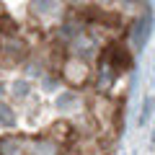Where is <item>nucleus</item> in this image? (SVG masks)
<instances>
[{
    "label": "nucleus",
    "mask_w": 155,
    "mask_h": 155,
    "mask_svg": "<svg viewBox=\"0 0 155 155\" xmlns=\"http://www.w3.org/2000/svg\"><path fill=\"white\" fill-rule=\"evenodd\" d=\"M31 11L36 16L47 18V16H54L60 11V0H31Z\"/></svg>",
    "instance_id": "2"
},
{
    "label": "nucleus",
    "mask_w": 155,
    "mask_h": 155,
    "mask_svg": "<svg viewBox=\"0 0 155 155\" xmlns=\"http://www.w3.org/2000/svg\"><path fill=\"white\" fill-rule=\"evenodd\" d=\"M0 91H3V88H0Z\"/></svg>",
    "instance_id": "6"
},
{
    "label": "nucleus",
    "mask_w": 155,
    "mask_h": 155,
    "mask_svg": "<svg viewBox=\"0 0 155 155\" xmlns=\"http://www.w3.org/2000/svg\"><path fill=\"white\" fill-rule=\"evenodd\" d=\"M65 78H67V80H72V83H80V80L88 78V67H85L80 60H70V62H67V67H65Z\"/></svg>",
    "instance_id": "1"
},
{
    "label": "nucleus",
    "mask_w": 155,
    "mask_h": 155,
    "mask_svg": "<svg viewBox=\"0 0 155 155\" xmlns=\"http://www.w3.org/2000/svg\"><path fill=\"white\" fill-rule=\"evenodd\" d=\"M72 101H75L72 96H60V98H57V106H60V109H65V106H70Z\"/></svg>",
    "instance_id": "5"
},
{
    "label": "nucleus",
    "mask_w": 155,
    "mask_h": 155,
    "mask_svg": "<svg viewBox=\"0 0 155 155\" xmlns=\"http://www.w3.org/2000/svg\"><path fill=\"white\" fill-rule=\"evenodd\" d=\"M0 127H16V111L5 101H0Z\"/></svg>",
    "instance_id": "3"
},
{
    "label": "nucleus",
    "mask_w": 155,
    "mask_h": 155,
    "mask_svg": "<svg viewBox=\"0 0 155 155\" xmlns=\"http://www.w3.org/2000/svg\"><path fill=\"white\" fill-rule=\"evenodd\" d=\"M28 91H31V85H28L26 80H16V83H13V96H16V98H26Z\"/></svg>",
    "instance_id": "4"
}]
</instances>
